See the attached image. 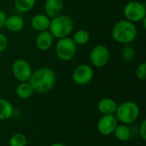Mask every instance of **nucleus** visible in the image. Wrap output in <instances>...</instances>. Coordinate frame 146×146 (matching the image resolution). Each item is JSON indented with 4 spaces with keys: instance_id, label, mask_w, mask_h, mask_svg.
Masks as SVG:
<instances>
[{
    "instance_id": "1",
    "label": "nucleus",
    "mask_w": 146,
    "mask_h": 146,
    "mask_svg": "<svg viewBox=\"0 0 146 146\" xmlns=\"http://www.w3.org/2000/svg\"><path fill=\"white\" fill-rule=\"evenodd\" d=\"M56 76L54 70L49 67H42L33 71L29 83L33 86L34 92L44 94L49 92L54 87Z\"/></svg>"
},
{
    "instance_id": "2",
    "label": "nucleus",
    "mask_w": 146,
    "mask_h": 146,
    "mask_svg": "<svg viewBox=\"0 0 146 146\" xmlns=\"http://www.w3.org/2000/svg\"><path fill=\"white\" fill-rule=\"evenodd\" d=\"M111 36L113 39L121 44H132L138 36V29L134 23L127 20L117 21L112 27Z\"/></svg>"
},
{
    "instance_id": "3",
    "label": "nucleus",
    "mask_w": 146,
    "mask_h": 146,
    "mask_svg": "<svg viewBox=\"0 0 146 146\" xmlns=\"http://www.w3.org/2000/svg\"><path fill=\"white\" fill-rule=\"evenodd\" d=\"M74 22L71 16L61 14L50 19L49 31L52 36L57 39L69 37L73 33Z\"/></svg>"
},
{
    "instance_id": "4",
    "label": "nucleus",
    "mask_w": 146,
    "mask_h": 146,
    "mask_svg": "<svg viewBox=\"0 0 146 146\" xmlns=\"http://www.w3.org/2000/svg\"><path fill=\"white\" fill-rule=\"evenodd\" d=\"M139 114H140L139 106L134 102L127 101L117 106L115 115L119 122L126 125H129L138 120Z\"/></svg>"
},
{
    "instance_id": "5",
    "label": "nucleus",
    "mask_w": 146,
    "mask_h": 146,
    "mask_svg": "<svg viewBox=\"0 0 146 146\" xmlns=\"http://www.w3.org/2000/svg\"><path fill=\"white\" fill-rule=\"evenodd\" d=\"M55 53L57 58L62 62H69L74 58L77 53V45L72 38H59L55 46Z\"/></svg>"
},
{
    "instance_id": "6",
    "label": "nucleus",
    "mask_w": 146,
    "mask_h": 146,
    "mask_svg": "<svg viewBox=\"0 0 146 146\" xmlns=\"http://www.w3.org/2000/svg\"><path fill=\"white\" fill-rule=\"evenodd\" d=\"M123 15L126 20L134 24L141 22L146 18L145 3L139 1L128 2L123 8Z\"/></svg>"
},
{
    "instance_id": "7",
    "label": "nucleus",
    "mask_w": 146,
    "mask_h": 146,
    "mask_svg": "<svg viewBox=\"0 0 146 146\" xmlns=\"http://www.w3.org/2000/svg\"><path fill=\"white\" fill-rule=\"evenodd\" d=\"M110 59L109 48L104 44H97L90 52V62L95 68H101L105 67Z\"/></svg>"
},
{
    "instance_id": "8",
    "label": "nucleus",
    "mask_w": 146,
    "mask_h": 146,
    "mask_svg": "<svg viewBox=\"0 0 146 146\" xmlns=\"http://www.w3.org/2000/svg\"><path fill=\"white\" fill-rule=\"evenodd\" d=\"M12 74L18 81L26 82L29 81L33 74V68L27 60L19 58L12 64Z\"/></svg>"
},
{
    "instance_id": "9",
    "label": "nucleus",
    "mask_w": 146,
    "mask_h": 146,
    "mask_svg": "<svg viewBox=\"0 0 146 146\" xmlns=\"http://www.w3.org/2000/svg\"><path fill=\"white\" fill-rule=\"evenodd\" d=\"M94 77V70L91 65L80 64L77 66L73 72V80L79 86H86L89 84Z\"/></svg>"
},
{
    "instance_id": "10",
    "label": "nucleus",
    "mask_w": 146,
    "mask_h": 146,
    "mask_svg": "<svg viewBox=\"0 0 146 146\" xmlns=\"http://www.w3.org/2000/svg\"><path fill=\"white\" fill-rule=\"evenodd\" d=\"M119 123L115 115H102L98 122V131L103 136H110Z\"/></svg>"
},
{
    "instance_id": "11",
    "label": "nucleus",
    "mask_w": 146,
    "mask_h": 146,
    "mask_svg": "<svg viewBox=\"0 0 146 146\" xmlns=\"http://www.w3.org/2000/svg\"><path fill=\"white\" fill-rule=\"evenodd\" d=\"M54 37L50 33L49 30L40 32L36 37L35 45L36 48L40 51H47L49 50L54 43Z\"/></svg>"
},
{
    "instance_id": "12",
    "label": "nucleus",
    "mask_w": 146,
    "mask_h": 146,
    "mask_svg": "<svg viewBox=\"0 0 146 146\" xmlns=\"http://www.w3.org/2000/svg\"><path fill=\"white\" fill-rule=\"evenodd\" d=\"M63 0H45L44 4V14L50 19L62 14L63 9Z\"/></svg>"
},
{
    "instance_id": "13",
    "label": "nucleus",
    "mask_w": 146,
    "mask_h": 146,
    "mask_svg": "<svg viewBox=\"0 0 146 146\" xmlns=\"http://www.w3.org/2000/svg\"><path fill=\"white\" fill-rule=\"evenodd\" d=\"M50 23V18L47 16L45 14L42 13L33 15L31 19V26L33 29L38 33L49 30Z\"/></svg>"
},
{
    "instance_id": "14",
    "label": "nucleus",
    "mask_w": 146,
    "mask_h": 146,
    "mask_svg": "<svg viewBox=\"0 0 146 146\" xmlns=\"http://www.w3.org/2000/svg\"><path fill=\"white\" fill-rule=\"evenodd\" d=\"M25 22L21 16L17 15H12L7 16L4 22V27L12 32V33H18L24 28Z\"/></svg>"
},
{
    "instance_id": "15",
    "label": "nucleus",
    "mask_w": 146,
    "mask_h": 146,
    "mask_svg": "<svg viewBox=\"0 0 146 146\" xmlns=\"http://www.w3.org/2000/svg\"><path fill=\"white\" fill-rule=\"evenodd\" d=\"M118 104L111 98H104L98 104V110L102 115H115Z\"/></svg>"
},
{
    "instance_id": "16",
    "label": "nucleus",
    "mask_w": 146,
    "mask_h": 146,
    "mask_svg": "<svg viewBox=\"0 0 146 146\" xmlns=\"http://www.w3.org/2000/svg\"><path fill=\"white\" fill-rule=\"evenodd\" d=\"M113 134L115 135L117 140L121 141V142L128 141L132 137V132H131L130 127H128V125H126L123 123L117 124Z\"/></svg>"
},
{
    "instance_id": "17",
    "label": "nucleus",
    "mask_w": 146,
    "mask_h": 146,
    "mask_svg": "<svg viewBox=\"0 0 146 146\" xmlns=\"http://www.w3.org/2000/svg\"><path fill=\"white\" fill-rule=\"evenodd\" d=\"M16 96L21 99H28L34 93V90L29 81L20 82L15 89Z\"/></svg>"
},
{
    "instance_id": "18",
    "label": "nucleus",
    "mask_w": 146,
    "mask_h": 146,
    "mask_svg": "<svg viewBox=\"0 0 146 146\" xmlns=\"http://www.w3.org/2000/svg\"><path fill=\"white\" fill-rule=\"evenodd\" d=\"M14 114V107L12 104L5 99L0 98V121H6L12 117Z\"/></svg>"
},
{
    "instance_id": "19",
    "label": "nucleus",
    "mask_w": 146,
    "mask_h": 146,
    "mask_svg": "<svg viewBox=\"0 0 146 146\" xmlns=\"http://www.w3.org/2000/svg\"><path fill=\"white\" fill-rule=\"evenodd\" d=\"M90 38H91L90 33L85 29H79L74 33L72 38V39L74 40L76 45H85L90 41Z\"/></svg>"
},
{
    "instance_id": "20",
    "label": "nucleus",
    "mask_w": 146,
    "mask_h": 146,
    "mask_svg": "<svg viewBox=\"0 0 146 146\" xmlns=\"http://www.w3.org/2000/svg\"><path fill=\"white\" fill-rule=\"evenodd\" d=\"M36 3V0H14V5L15 9L21 12L27 13L31 11Z\"/></svg>"
},
{
    "instance_id": "21",
    "label": "nucleus",
    "mask_w": 146,
    "mask_h": 146,
    "mask_svg": "<svg viewBox=\"0 0 146 146\" xmlns=\"http://www.w3.org/2000/svg\"><path fill=\"white\" fill-rule=\"evenodd\" d=\"M136 56V50L133 46L130 44H124L121 50V57L124 61L127 62H131L135 59Z\"/></svg>"
},
{
    "instance_id": "22",
    "label": "nucleus",
    "mask_w": 146,
    "mask_h": 146,
    "mask_svg": "<svg viewBox=\"0 0 146 146\" xmlns=\"http://www.w3.org/2000/svg\"><path fill=\"white\" fill-rule=\"evenodd\" d=\"M27 144V137L21 133H17L11 136V138L9 140V146H26Z\"/></svg>"
},
{
    "instance_id": "23",
    "label": "nucleus",
    "mask_w": 146,
    "mask_h": 146,
    "mask_svg": "<svg viewBox=\"0 0 146 146\" xmlns=\"http://www.w3.org/2000/svg\"><path fill=\"white\" fill-rule=\"evenodd\" d=\"M135 74L136 77L142 81H145L146 80V63L145 62H142L140 64H139L136 68L135 70Z\"/></svg>"
},
{
    "instance_id": "24",
    "label": "nucleus",
    "mask_w": 146,
    "mask_h": 146,
    "mask_svg": "<svg viewBox=\"0 0 146 146\" xmlns=\"http://www.w3.org/2000/svg\"><path fill=\"white\" fill-rule=\"evenodd\" d=\"M8 44H9V40H8V38L0 33V54L3 53L8 47Z\"/></svg>"
},
{
    "instance_id": "25",
    "label": "nucleus",
    "mask_w": 146,
    "mask_h": 146,
    "mask_svg": "<svg viewBox=\"0 0 146 146\" xmlns=\"http://www.w3.org/2000/svg\"><path fill=\"white\" fill-rule=\"evenodd\" d=\"M139 136L143 140L146 139V121L144 120L140 126H139Z\"/></svg>"
},
{
    "instance_id": "26",
    "label": "nucleus",
    "mask_w": 146,
    "mask_h": 146,
    "mask_svg": "<svg viewBox=\"0 0 146 146\" xmlns=\"http://www.w3.org/2000/svg\"><path fill=\"white\" fill-rule=\"evenodd\" d=\"M6 17H7L6 13L3 10L0 9V30H2L4 27V22H5Z\"/></svg>"
},
{
    "instance_id": "27",
    "label": "nucleus",
    "mask_w": 146,
    "mask_h": 146,
    "mask_svg": "<svg viewBox=\"0 0 146 146\" xmlns=\"http://www.w3.org/2000/svg\"><path fill=\"white\" fill-rule=\"evenodd\" d=\"M50 146H66L64 144H62V143H54L52 145H50Z\"/></svg>"
}]
</instances>
